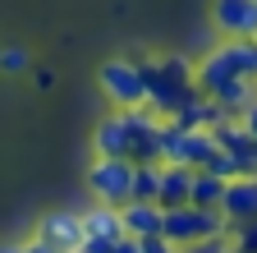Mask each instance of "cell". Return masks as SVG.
<instances>
[{"mask_svg": "<svg viewBox=\"0 0 257 253\" xmlns=\"http://www.w3.org/2000/svg\"><path fill=\"white\" fill-rule=\"evenodd\" d=\"M143 74H147V106L161 120H175L198 97H207L198 88V65H188L184 55H152L143 60Z\"/></svg>", "mask_w": 257, "mask_h": 253, "instance_id": "2", "label": "cell"}, {"mask_svg": "<svg viewBox=\"0 0 257 253\" xmlns=\"http://www.w3.org/2000/svg\"><path fill=\"white\" fill-rule=\"evenodd\" d=\"M28 253H64L60 244H51L46 235H37V239H28Z\"/></svg>", "mask_w": 257, "mask_h": 253, "instance_id": "21", "label": "cell"}, {"mask_svg": "<svg viewBox=\"0 0 257 253\" xmlns=\"http://www.w3.org/2000/svg\"><path fill=\"white\" fill-rule=\"evenodd\" d=\"M134 166L128 156H96L92 171H87V189L96 203H110V207H124L134 198Z\"/></svg>", "mask_w": 257, "mask_h": 253, "instance_id": "7", "label": "cell"}, {"mask_svg": "<svg viewBox=\"0 0 257 253\" xmlns=\"http://www.w3.org/2000/svg\"><path fill=\"white\" fill-rule=\"evenodd\" d=\"M211 134H216V143H220V175H257V138H252V129L239 120V115H220L216 124H211Z\"/></svg>", "mask_w": 257, "mask_h": 253, "instance_id": "4", "label": "cell"}, {"mask_svg": "<svg viewBox=\"0 0 257 253\" xmlns=\"http://www.w3.org/2000/svg\"><path fill=\"white\" fill-rule=\"evenodd\" d=\"M83 226H87V235H101V239H119V235H128V230H124V212L110 207V203H96L92 212H83Z\"/></svg>", "mask_w": 257, "mask_h": 253, "instance_id": "14", "label": "cell"}, {"mask_svg": "<svg viewBox=\"0 0 257 253\" xmlns=\"http://www.w3.org/2000/svg\"><path fill=\"white\" fill-rule=\"evenodd\" d=\"M220 212L230 216V226H243V221H257V175H234L225 184V203Z\"/></svg>", "mask_w": 257, "mask_h": 253, "instance_id": "9", "label": "cell"}, {"mask_svg": "<svg viewBox=\"0 0 257 253\" xmlns=\"http://www.w3.org/2000/svg\"><path fill=\"white\" fill-rule=\"evenodd\" d=\"M239 120L248 124V129H252V138H257V102H248V106L239 111Z\"/></svg>", "mask_w": 257, "mask_h": 253, "instance_id": "22", "label": "cell"}, {"mask_svg": "<svg viewBox=\"0 0 257 253\" xmlns=\"http://www.w3.org/2000/svg\"><path fill=\"white\" fill-rule=\"evenodd\" d=\"M37 235H46L51 244H60L64 253H74V248L87 239V226H83L78 212H46L42 226H37Z\"/></svg>", "mask_w": 257, "mask_h": 253, "instance_id": "10", "label": "cell"}, {"mask_svg": "<svg viewBox=\"0 0 257 253\" xmlns=\"http://www.w3.org/2000/svg\"><path fill=\"white\" fill-rule=\"evenodd\" d=\"M96 83L110 97V106L128 111V106H147V74H143V60H128V55H115L96 69Z\"/></svg>", "mask_w": 257, "mask_h": 253, "instance_id": "6", "label": "cell"}, {"mask_svg": "<svg viewBox=\"0 0 257 253\" xmlns=\"http://www.w3.org/2000/svg\"><path fill=\"white\" fill-rule=\"evenodd\" d=\"M0 69H5V74H23V69H28V55H23L19 46L0 51Z\"/></svg>", "mask_w": 257, "mask_h": 253, "instance_id": "19", "label": "cell"}, {"mask_svg": "<svg viewBox=\"0 0 257 253\" xmlns=\"http://www.w3.org/2000/svg\"><path fill=\"white\" fill-rule=\"evenodd\" d=\"M143 253H179V244H170L166 235H152V239H143Z\"/></svg>", "mask_w": 257, "mask_h": 253, "instance_id": "20", "label": "cell"}, {"mask_svg": "<svg viewBox=\"0 0 257 253\" xmlns=\"http://www.w3.org/2000/svg\"><path fill=\"white\" fill-rule=\"evenodd\" d=\"M225 184H230V175H220V171H193V198L188 203L220 207L225 203Z\"/></svg>", "mask_w": 257, "mask_h": 253, "instance_id": "15", "label": "cell"}, {"mask_svg": "<svg viewBox=\"0 0 257 253\" xmlns=\"http://www.w3.org/2000/svg\"><path fill=\"white\" fill-rule=\"evenodd\" d=\"M230 239H234V248H243V253H257V221L230 226Z\"/></svg>", "mask_w": 257, "mask_h": 253, "instance_id": "18", "label": "cell"}, {"mask_svg": "<svg viewBox=\"0 0 257 253\" xmlns=\"http://www.w3.org/2000/svg\"><path fill=\"white\" fill-rule=\"evenodd\" d=\"M198 88L230 115L257 102V42L252 37H225L198 60Z\"/></svg>", "mask_w": 257, "mask_h": 253, "instance_id": "1", "label": "cell"}, {"mask_svg": "<svg viewBox=\"0 0 257 253\" xmlns=\"http://www.w3.org/2000/svg\"><path fill=\"white\" fill-rule=\"evenodd\" d=\"M211 23L225 37H257V0H211Z\"/></svg>", "mask_w": 257, "mask_h": 253, "instance_id": "8", "label": "cell"}, {"mask_svg": "<svg viewBox=\"0 0 257 253\" xmlns=\"http://www.w3.org/2000/svg\"><path fill=\"white\" fill-rule=\"evenodd\" d=\"M211 235H230V216L220 207H198V203H179V207H166V239L170 244H198V239H211Z\"/></svg>", "mask_w": 257, "mask_h": 253, "instance_id": "5", "label": "cell"}, {"mask_svg": "<svg viewBox=\"0 0 257 253\" xmlns=\"http://www.w3.org/2000/svg\"><path fill=\"white\" fill-rule=\"evenodd\" d=\"M0 253H28V244H0Z\"/></svg>", "mask_w": 257, "mask_h": 253, "instance_id": "23", "label": "cell"}, {"mask_svg": "<svg viewBox=\"0 0 257 253\" xmlns=\"http://www.w3.org/2000/svg\"><path fill=\"white\" fill-rule=\"evenodd\" d=\"M252 42H257V37H252Z\"/></svg>", "mask_w": 257, "mask_h": 253, "instance_id": "25", "label": "cell"}, {"mask_svg": "<svg viewBox=\"0 0 257 253\" xmlns=\"http://www.w3.org/2000/svg\"><path fill=\"white\" fill-rule=\"evenodd\" d=\"M119 212H124V230L134 235V239L166 235V207H161V203H138V198H128Z\"/></svg>", "mask_w": 257, "mask_h": 253, "instance_id": "11", "label": "cell"}, {"mask_svg": "<svg viewBox=\"0 0 257 253\" xmlns=\"http://www.w3.org/2000/svg\"><path fill=\"white\" fill-rule=\"evenodd\" d=\"M179 253H234V239L230 235H211V239H198V244H184Z\"/></svg>", "mask_w": 257, "mask_h": 253, "instance_id": "17", "label": "cell"}, {"mask_svg": "<svg viewBox=\"0 0 257 253\" xmlns=\"http://www.w3.org/2000/svg\"><path fill=\"white\" fill-rule=\"evenodd\" d=\"M193 198V166L166 161L161 166V207H179Z\"/></svg>", "mask_w": 257, "mask_h": 253, "instance_id": "13", "label": "cell"}, {"mask_svg": "<svg viewBox=\"0 0 257 253\" xmlns=\"http://www.w3.org/2000/svg\"><path fill=\"white\" fill-rule=\"evenodd\" d=\"M234 253H243V248H234Z\"/></svg>", "mask_w": 257, "mask_h": 253, "instance_id": "24", "label": "cell"}, {"mask_svg": "<svg viewBox=\"0 0 257 253\" xmlns=\"http://www.w3.org/2000/svg\"><path fill=\"white\" fill-rule=\"evenodd\" d=\"M161 166L166 161H138L134 166V198L138 203H161Z\"/></svg>", "mask_w": 257, "mask_h": 253, "instance_id": "16", "label": "cell"}, {"mask_svg": "<svg viewBox=\"0 0 257 253\" xmlns=\"http://www.w3.org/2000/svg\"><path fill=\"white\" fill-rule=\"evenodd\" d=\"M166 161H179V166H193V171H216L220 166V143L211 129H188V124H175L166 120Z\"/></svg>", "mask_w": 257, "mask_h": 253, "instance_id": "3", "label": "cell"}, {"mask_svg": "<svg viewBox=\"0 0 257 253\" xmlns=\"http://www.w3.org/2000/svg\"><path fill=\"white\" fill-rule=\"evenodd\" d=\"M92 147H96V156H128V120H124L119 106H115L101 124H96Z\"/></svg>", "mask_w": 257, "mask_h": 253, "instance_id": "12", "label": "cell"}]
</instances>
